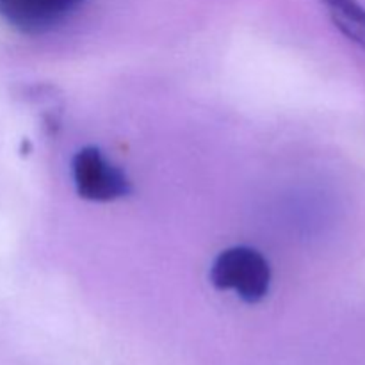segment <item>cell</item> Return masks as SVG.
Masks as SVG:
<instances>
[{"label":"cell","instance_id":"6da1fadb","mask_svg":"<svg viewBox=\"0 0 365 365\" xmlns=\"http://www.w3.org/2000/svg\"><path fill=\"white\" fill-rule=\"evenodd\" d=\"M209 278L217 291H234L242 302L259 303L269 292L271 267L259 250L232 246L214 259Z\"/></svg>","mask_w":365,"mask_h":365},{"label":"cell","instance_id":"7a4b0ae2","mask_svg":"<svg viewBox=\"0 0 365 365\" xmlns=\"http://www.w3.org/2000/svg\"><path fill=\"white\" fill-rule=\"evenodd\" d=\"M77 195L89 202H114L132 192V182L123 170L110 163L96 146H84L71 159Z\"/></svg>","mask_w":365,"mask_h":365},{"label":"cell","instance_id":"3957f363","mask_svg":"<svg viewBox=\"0 0 365 365\" xmlns=\"http://www.w3.org/2000/svg\"><path fill=\"white\" fill-rule=\"evenodd\" d=\"M88 0H0V18L14 31L41 36L63 25Z\"/></svg>","mask_w":365,"mask_h":365},{"label":"cell","instance_id":"277c9868","mask_svg":"<svg viewBox=\"0 0 365 365\" xmlns=\"http://www.w3.org/2000/svg\"><path fill=\"white\" fill-rule=\"evenodd\" d=\"M335 27L365 50V7L359 0H321Z\"/></svg>","mask_w":365,"mask_h":365}]
</instances>
